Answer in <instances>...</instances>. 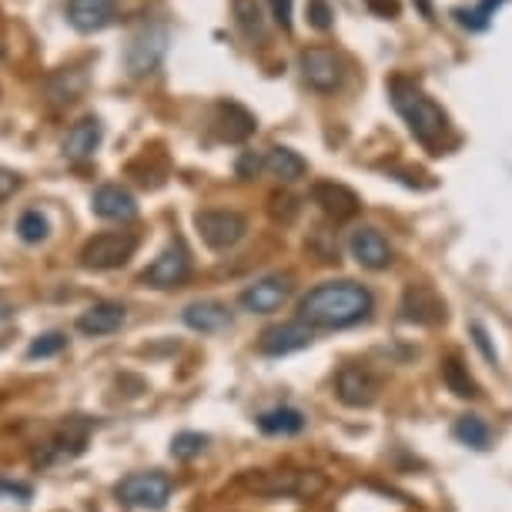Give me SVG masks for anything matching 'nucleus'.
I'll return each mask as SVG.
<instances>
[{
  "mask_svg": "<svg viewBox=\"0 0 512 512\" xmlns=\"http://www.w3.org/2000/svg\"><path fill=\"white\" fill-rule=\"evenodd\" d=\"M375 308V298L365 285L359 282H322L308 292L302 302H298V322L315 328H325V332H335V328H352L365 322Z\"/></svg>",
  "mask_w": 512,
  "mask_h": 512,
  "instance_id": "obj_1",
  "label": "nucleus"
},
{
  "mask_svg": "<svg viewBox=\"0 0 512 512\" xmlns=\"http://www.w3.org/2000/svg\"><path fill=\"white\" fill-rule=\"evenodd\" d=\"M389 101H392V108L399 111V118L409 124L412 138L419 141L422 148H429L432 154L446 151V144L452 138V121H449V114L419 88V81H412V77H405V74H395L389 81Z\"/></svg>",
  "mask_w": 512,
  "mask_h": 512,
  "instance_id": "obj_2",
  "label": "nucleus"
},
{
  "mask_svg": "<svg viewBox=\"0 0 512 512\" xmlns=\"http://www.w3.org/2000/svg\"><path fill=\"white\" fill-rule=\"evenodd\" d=\"M241 489L255 492V496L265 499H315L322 496L328 479L315 469H295V466H282V469H251L238 479Z\"/></svg>",
  "mask_w": 512,
  "mask_h": 512,
  "instance_id": "obj_3",
  "label": "nucleus"
},
{
  "mask_svg": "<svg viewBox=\"0 0 512 512\" xmlns=\"http://www.w3.org/2000/svg\"><path fill=\"white\" fill-rule=\"evenodd\" d=\"M171 492H175V482L158 469L131 472V476H124L118 486H114L118 502H124L128 509H148V512H161L164 506H168Z\"/></svg>",
  "mask_w": 512,
  "mask_h": 512,
  "instance_id": "obj_4",
  "label": "nucleus"
},
{
  "mask_svg": "<svg viewBox=\"0 0 512 512\" xmlns=\"http://www.w3.org/2000/svg\"><path fill=\"white\" fill-rule=\"evenodd\" d=\"M138 251V235L131 231H101L81 248V265L88 272H114V268L128 265L131 255Z\"/></svg>",
  "mask_w": 512,
  "mask_h": 512,
  "instance_id": "obj_5",
  "label": "nucleus"
},
{
  "mask_svg": "<svg viewBox=\"0 0 512 512\" xmlns=\"http://www.w3.org/2000/svg\"><path fill=\"white\" fill-rule=\"evenodd\" d=\"M195 228L211 251H231L248 235V218L231 208H205L195 215Z\"/></svg>",
  "mask_w": 512,
  "mask_h": 512,
  "instance_id": "obj_6",
  "label": "nucleus"
},
{
  "mask_svg": "<svg viewBox=\"0 0 512 512\" xmlns=\"http://www.w3.org/2000/svg\"><path fill=\"white\" fill-rule=\"evenodd\" d=\"M298 71L308 88L318 94H335L345 84V64L332 47H305L298 54Z\"/></svg>",
  "mask_w": 512,
  "mask_h": 512,
  "instance_id": "obj_7",
  "label": "nucleus"
},
{
  "mask_svg": "<svg viewBox=\"0 0 512 512\" xmlns=\"http://www.w3.org/2000/svg\"><path fill=\"white\" fill-rule=\"evenodd\" d=\"M191 275V255L181 238H171L168 245L158 251V258L141 272V282L151 288H178L185 285Z\"/></svg>",
  "mask_w": 512,
  "mask_h": 512,
  "instance_id": "obj_8",
  "label": "nucleus"
},
{
  "mask_svg": "<svg viewBox=\"0 0 512 512\" xmlns=\"http://www.w3.org/2000/svg\"><path fill=\"white\" fill-rule=\"evenodd\" d=\"M164 51H168V27L164 24L141 27V31L131 37L128 51H124V64H128V71L134 77H144V74L158 71V64L164 61Z\"/></svg>",
  "mask_w": 512,
  "mask_h": 512,
  "instance_id": "obj_9",
  "label": "nucleus"
},
{
  "mask_svg": "<svg viewBox=\"0 0 512 512\" xmlns=\"http://www.w3.org/2000/svg\"><path fill=\"white\" fill-rule=\"evenodd\" d=\"M379 389H382L379 375L365 369V365H342L335 375V395L349 409H369L379 399Z\"/></svg>",
  "mask_w": 512,
  "mask_h": 512,
  "instance_id": "obj_10",
  "label": "nucleus"
},
{
  "mask_svg": "<svg viewBox=\"0 0 512 512\" xmlns=\"http://www.w3.org/2000/svg\"><path fill=\"white\" fill-rule=\"evenodd\" d=\"M98 429V422L88 419V415H67V419L57 425V432L47 439L44 446V462L54 459H77L84 449H88L91 432Z\"/></svg>",
  "mask_w": 512,
  "mask_h": 512,
  "instance_id": "obj_11",
  "label": "nucleus"
},
{
  "mask_svg": "<svg viewBox=\"0 0 512 512\" xmlns=\"http://www.w3.org/2000/svg\"><path fill=\"white\" fill-rule=\"evenodd\" d=\"M288 298H292V278L288 275H265L251 282L245 292L238 295V305L251 315H272L278 312Z\"/></svg>",
  "mask_w": 512,
  "mask_h": 512,
  "instance_id": "obj_12",
  "label": "nucleus"
},
{
  "mask_svg": "<svg viewBox=\"0 0 512 512\" xmlns=\"http://www.w3.org/2000/svg\"><path fill=\"white\" fill-rule=\"evenodd\" d=\"M349 251H352L355 262H359L362 268H369V272H385V268L395 262V251L389 245V238L372 225H362V228L352 231Z\"/></svg>",
  "mask_w": 512,
  "mask_h": 512,
  "instance_id": "obj_13",
  "label": "nucleus"
},
{
  "mask_svg": "<svg viewBox=\"0 0 512 512\" xmlns=\"http://www.w3.org/2000/svg\"><path fill=\"white\" fill-rule=\"evenodd\" d=\"M399 318L415 325H439L446 322V302L429 285H409L399 302Z\"/></svg>",
  "mask_w": 512,
  "mask_h": 512,
  "instance_id": "obj_14",
  "label": "nucleus"
},
{
  "mask_svg": "<svg viewBox=\"0 0 512 512\" xmlns=\"http://www.w3.org/2000/svg\"><path fill=\"white\" fill-rule=\"evenodd\" d=\"M315 332L302 322H282V325H272L265 328L262 338H258V352L268 355V359H282V355H292V352H302L312 345Z\"/></svg>",
  "mask_w": 512,
  "mask_h": 512,
  "instance_id": "obj_15",
  "label": "nucleus"
},
{
  "mask_svg": "<svg viewBox=\"0 0 512 512\" xmlns=\"http://www.w3.org/2000/svg\"><path fill=\"white\" fill-rule=\"evenodd\" d=\"M118 0H67V24L77 34H98L114 24Z\"/></svg>",
  "mask_w": 512,
  "mask_h": 512,
  "instance_id": "obj_16",
  "label": "nucleus"
},
{
  "mask_svg": "<svg viewBox=\"0 0 512 512\" xmlns=\"http://www.w3.org/2000/svg\"><path fill=\"white\" fill-rule=\"evenodd\" d=\"M312 201L325 211L332 221H349L362 211L359 195L349 185H338V181H315L312 185Z\"/></svg>",
  "mask_w": 512,
  "mask_h": 512,
  "instance_id": "obj_17",
  "label": "nucleus"
},
{
  "mask_svg": "<svg viewBox=\"0 0 512 512\" xmlns=\"http://www.w3.org/2000/svg\"><path fill=\"white\" fill-rule=\"evenodd\" d=\"M181 322H185L191 332L215 335L231 328V308L225 302H215V298H201V302H191L181 308Z\"/></svg>",
  "mask_w": 512,
  "mask_h": 512,
  "instance_id": "obj_18",
  "label": "nucleus"
},
{
  "mask_svg": "<svg viewBox=\"0 0 512 512\" xmlns=\"http://www.w3.org/2000/svg\"><path fill=\"white\" fill-rule=\"evenodd\" d=\"M101 141H104V124H101V118L88 114V118H81L71 131H67L64 158L74 161V164L77 161H88V158H94V151L101 148Z\"/></svg>",
  "mask_w": 512,
  "mask_h": 512,
  "instance_id": "obj_19",
  "label": "nucleus"
},
{
  "mask_svg": "<svg viewBox=\"0 0 512 512\" xmlns=\"http://www.w3.org/2000/svg\"><path fill=\"white\" fill-rule=\"evenodd\" d=\"M94 215L104 221H134L138 218V201L128 188L121 185H101L91 198Z\"/></svg>",
  "mask_w": 512,
  "mask_h": 512,
  "instance_id": "obj_20",
  "label": "nucleus"
},
{
  "mask_svg": "<svg viewBox=\"0 0 512 512\" xmlns=\"http://www.w3.org/2000/svg\"><path fill=\"white\" fill-rule=\"evenodd\" d=\"M215 124H218V138L221 141H245L255 134L258 121L248 108H241L235 101H221L215 108Z\"/></svg>",
  "mask_w": 512,
  "mask_h": 512,
  "instance_id": "obj_21",
  "label": "nucleus"
},
{
  "mask_svg": "<svg viewBox=\"0 0 512 512\" xmlns=\"http://www.w3.org/2000/svg\"><path fill=\"white\" fill-rule=\"evenodd\" d=\"M124 322H128V308L118 305V302H98V305H91L81 318H77V332L98 338V335L118 332Z\"/></svg>",
  "mask_w": 512,
  "mask_h": 512,
  "instance_id": "obj_22",
  "label": "nucleus"
},
{
  "mask_svg": "<svg viewBox=\"0 0 512 512\" xmlns=\"http://www.w3.org/2000/svg\"><path fill=\"white\" fill-rule=\"evenodd\" d=\"M305 422V412L295 409V405H275V409L258 415V429L265 436H298L305 429Z\"/></svg>",
  "mask_w": 512,
  "mask_h": 512,
  "instance_id": "obj_23",
  "label": "nucleus"
},
{
  "mask_svg": "<svg viewBox=\"0 0 512 512\" xmlns=\"http://www.w3.org/2000/svg\"><path fill=\"white\" fill-rule=\"evenodd\" d=\"M262 168H268L278 181H285V185L302 181L308 175V161L292 148H272L268 151V158L262 161Z\"/></svg>",
  "mask_w": 512,
  "mask_h": 512,
  "instance_id": "obj_24",
  "label": "nucleus"
},
{
  "mask_svg": "<svg viewBox=\"0 0 512 512\" xmlns=\"http://www.w3.org/2000/svg\"><path fill=\"white\" fill-rule=\"evenodd\" d=\"M231 11H235V24L238 31L248 37V41L262 44L268 37V24H265V11L258 0H231Z\"/></svg>",
  "mask_w": 512,
  "mask_h": 512,
  "instance_id": "obj_25",
  "label": "nucleus"
},
{
  "mask_svg": "<svg viewBox=\"0 0 512 512\" xmlns=\"http://www.w3.org/2000/svg\"><path fill=\"white\" fill-rule=\"evenodd\" d=\"M442 382L449 385V392L456 395V399H479V385L469 375V365L462 362L459 355H449V359L442 362Z\"/></svg>",
  "mask_w": 512,
  "mask_h": 512,
  "instance_id": "obj_26",
  "label": "nucleus"
},
{
  "mask_svg": "<svg viewBox=\"0 0 512 512\" xmlns=\"http://www.w3.org/2000/svg\"><path fill=\"white\" fill-rule=\"evenodd\" d=\"M456 439L462 442V446L476 449V452H486L489 442H492V429L486 425V419H479V415H462V419H456Z\"/></svg>",
  "mask_w": 512,
  "mask_h": 512,
  "instance_id": "obj_27",
  "label": "nucleus"
},
{
  "mask_svg": "<svg viewBox=\"0 0 512 512\" xmlns=\"http://www.w3.org/2000/svg\"><path fill=\"white\" fill-rule=\"evenodd\" d=\"M506 4V0H479L476 7H469V11H456V21L462 27H469V31H489V24H492V17H496L499 7Z\"/></svg>",
  "mask_w": 512,
  "mask_h": 512,
  "instance_id": "obj_28",
  "label": "nucleus"
},
{
  "mask_svg": "<svg viewBox=\"0 0 512 512\" xmlns=\"http://www.w3.org/2000/svg\"><path fill=\"white\" fill-rule=\"evenodd\" d=\"M47 235H51V221L37 208L24 211V215L17 218V238H21L24 245H41V241H47Z\"/></svg>",
  "mask_w": 512,
  "mask_h": 512,
  "instance_id": "obj_29",
  "label": "nucleus"
},
{
  "mask_svg": "<svg viewBox=\"0 0 512 512\" xmlns=\"http://www.w3.org/2000/svg\"><path fill=\"white\" fill-rule=\"evenodd\" d=\"M208 449V436H201V432H178L175 439H171V456L175 459H195L201 452Z\"/></svg>",
  "mask_w": 512,
  "mask_h": 512,
  "instance_id": "obj_30",
  "label": "nucleus"
},
{
  "mask_svg": "<svg viewBox=\"0 0 512 512\" xmlns=\"http://www.w3.org/2000/svg\"><path fill=\"white\" fill-rule=\"evenodd\" d=\"M67 345V335L64 332H47V335H37L27 349V359H51Z\"/></svg>",
  "mask_w": 512,
  "mask_h": 512,
  "instance_id": "obj_31",
  "label": "nucleus"
},
{
  "mask_svg": "<svg viewBox=\"0 0 512 512\" xmlns=\"http://www.w3.org/2000/svg\"><path fill=\"white\" fill-rule=\"evenodd\" d=\"M51 81L64 84V91L51 98L54 104H71V101L81 98V91H84V74L81 71H61V74H54Z\"/></svg>",
  "mask_w": 512,
  "mask_h": 512,
  "instance_id": "obj_32",
  "label": "nucleus"
},
{
  "mask_svg": "<svg viewBox=\"0 0 512 512\" xmlns=\"http://www.w3.org/2000/svg\"><path fill=\"white\" fill-rule=\"evenodd\" d=\"M332 7H328V0H308V24L315 27V31H328L332 27Z\"/></svg>",
  "mask_w": 512,
  "mask_h": 512,
  "instance_id": "obj_33",
  "label": "nucleus"
},
{
  "mask_svg": "<svg viewBox=\"0 0 512 512\" xmlns=\"http://www.w3.org/2000/svg\"><path fill=\"white\" fill-rule=\"evenodd\" d=\"M469 332H472V338H476L479 352L486 355V362H499V355H496V349H492V342H489L486 325H482V322H472V325H469Z\"/></svg>",
  "mask_w": 512,
  "mask_h": 512,
  "instance_id": "obj_34",
  "label": "nucleus"
},
{
  "mask_svg": "<svg viewBox=\"0 0 512 512\" xmlns=\"http://www.w3.org/2000/svg\"><path fill=\"white\" fill-rule=\"evenodd\" d=\"M21 185H24V178L17 175V171L0 168V201H7V198L14 195V191H21Z\"/></svg>",
  "mask_w": 512,
  "mask_h": 512,
  "instance_id": "obj_35",
  "label": "nucleus"
},
{
  "mask_svg": "<svg viewBox=\"0 0 512 512\" xmlns=\"http://www.w3.org/2000/svg\"><path fill=\"white\" fill-rule=\"evenodd\" d=\"M365 7H369L372 14H379V17H399V11H402V4L399 0H365Z\"/></svg>",
  "mask_w": 512,
  "mask_h": 512,
  "instance_id": "obj_36",
  "label": "nucleus"
},
{
  "mask_svg": "<svg viewBox=\"0 0 512 512\" xmlns=\"http://www.w3.org/2000/svg\"><path fill=\"white\" fill-rule=\"evenodd\" d=\"M272 14L282 31H292V0H272Z\"/></svg>",
  "mask_w": 512,
  "mask_h": 512,
  "instance_id": "obj_37",
  "label": "nucleus"
},
{
  "mask_svg": "<svg viewBox=\"0 0 512 512\" xmlns=\"http://www.w3.org/2000/svg\"><path fill=\"white\" fill-rule=\"evenodd\" d=\"M0 496H14V499L27 502V499H31V486H24V482H7V479H0Z\"/></svg>",
  "mask_w": 512,
  "mask_h": 512,
  "instance_id": "obj_38",
  "label": "nucleus"
},
{
  "mask_svg": "<svg viewBox=\"0 0 512 512\" xmlns=\"http://www.w3.org/2000/svg\"><path fill=\"white\" fill-rule=\"evenodd\" d=\"M258 168H262V158L258 154H241V161H238V175L241 178H255L258 175Z\"/></svg>",
  "mask_w": 512,
  "mask_h": 512,
  "instance_id": "obj_39",
  "label": "nucleus"
},
{
  "mask_svg": "<svg viewBox=\"0 0 512 512\" xmlns=\"http://www.w3.org/2000/svg\"><path fill=\"white\" fill-rule=\"evenodd\" d=\"M14 312H17V308H14L11 298H7V295H0V322H11Z\"/></svg>",
  "mask_w": 512,
  "mask_h": 512,
  "instance_id": "obj_40",
  "label": "nucleus"
}]
</instances>
